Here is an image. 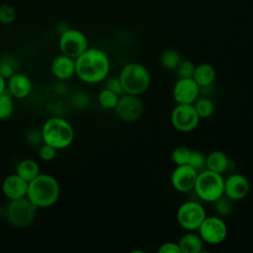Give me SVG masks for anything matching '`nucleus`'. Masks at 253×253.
Returning a JSON list of instances; mask_svg holds the SVG:
<instances>
[{"instance_id":"nucleus-1","label":"nucleus","mask_w":253,"mask_h":253,"mask_svg":"<svg viewBox=\"0 0 253 253\" xmlns=\"http://www.w3.org/2000/svg\"><path fill=\"white\" fill-rule=\"evenodd\" d=\"M111 62L108 54L99 47H88L75 58V75L86 84L104 82L109 76Z\"/></svg>"},{"instance_id":"nucleus-2","label":"nucleus","mask_w":253,"mask_h":253,"mask_svg":"<svg viewBox=\"0 0 253 253\" xmlns=\"http://www.w3.org/2000/svg\"><path fill=\"white\" fill-rule=\"evenodd\" d=\"M26 197L37 209L52 207L60 197V185L52 175L40 173L28 183Z\"/></svg>"},{"instance_id":"nucleus-3","label":"nucleus","mask_w":253,"mask_h":253,"mask_svg":"<svg viewBox=\"0 0 253 253\" xmlns=\"http://www.w3.org/2000/svg\"><path fill=\"white\" fill-rule=\"evenodd\" d=\"M41 138L57 150L70 146L74 139V129L72 125L61 117H51L47 119L41 129Z\"/></svg>"},{"instance_id":"nucleus-4","label":"nucleus","mask_w":253,"mask_h":253,"mask_svg":"<svg viewBox=\"0 0 253 253\" xmlns=\"http://www.w3.org/2000/svg\"><path fill=\"white\" fill-rule=\"evenodd\" d=\"M124 94L139 96L149 87L151 75L145 65L139 62H129L123 66L118 75Z\"/></svg>"},{"instance_id":"nucleus-5","label":"nucleus","mask_w":253,"mask_h":253,"mask_svg":"<svg viewBox=\"0 0 253 253\" xmlns=\"http://www.w3.org/2000/svg\"><path fill=\"white\" fill-rule=\"evenodd\" d=\"M224 178L222 174L203 169L198 172L194 192L203 202L213 203L223 195Z\"/></svg>"},{"instance_id":"nucleus-6","label":"nucleus","mask_w":253,"mask_h":253,"mask_svg":"<svg viewBox=\"0 0 253 253\" xmlns=\"http://www.w3.org/2000/svg\"><path fill=\"white\" fill-rule=\"evenodd\" d=\"M37 210L38 209L27 199V197H25L9 201L6 207L5 215L11 225L18 228H24L32 224Z\"/></svg>"},{"instance_id":"nucleus-7","label":"nucleus","mask_w":253,"mask_h":253,"mask_svg":"<svg viewBox=\"0 0 253 253\" xmlns=\"http://www.w3.org/2000/svg\"><path fill=\"white\" fill-rule=\"evenodd\" d=\"M206 216L204 206L193 200L182 203L176 213L178 224L186 231H197Z\"/></svg>"},{"instance_id":"nucleus-8","label":"nucleus","mask_w":253,"mask_h":253,"mask_svg":"<svg viewBox=\"0 0 253 253\" xmlns=\"http://www.w3.org/2000/svg\"><path fill=\"white\" fill-rule=\"evenodd\" d=\"M58 47L62 54L75 59L89 47V42L83 32L77 29H66L60 34Z\"/></svg>"},{"instance_id":"nucleus-9","label":"nucleus","mask_w":253,"mask_h":253,"mask_svg":"<svg viewBox=\"0 0 253 253\" xmlns=\"http://www.w3.org/2000/svg\"><path fill=\"white\" fill-rule=\"evenodd\" d=\"M197 231L205 243L218 245L227 237L228 228L223 218L215 214L207 215Z\"/></svg>"},{"instance_id":"nucleus-10","label":"nucleus","mask_w":253,"mask_h":253,"mask_svg":"<svg viewBox=\"0 0 253 253\" xmlns=\"http://www.w3.org/2000/svg\"><path fill=\"white\" fill-rule=\"evenodd\" d=\"M170 121L173 127L180 132H191L201 121L193 104H176L171 111Z\"/></svg>"},{"instance_id":"nucleus-11","label":"nucleus","mask_w":253,"mask_h":253,"mask_svg":"<svg viewBox=\"0 0 253 253\" xmlns=\"http://www.w3.org/2000/svg\"><path fill=\"white\" fill-rule=\"evenodd\" d=\"M114 110L120 120L126 123H132L141 117L143 113V104L136 95L122 94Z\"/></svg>"},{"instance_id":"nucleus-12","label":"nucleus","mask_w":253,"mask_h":253,"mask_svg":"<svg viewBox=\"0 0 253 253\" xmlns=\"http://www.w3.org/2000/svg\"><path fill=\"white\" fill-rule=\"evenodd\" d=\"M198 172L188 164L176 165L171 173V185L180 193H189L194 190Z\"/></svg>"},{"instance_id":"nucleus-13","label":"nucleus","mask_w":253,"mask_h":253,"mask_svg":"<svg viewBox=\"0 0 253 253\" xmlns=\"http://www.w3.org/2000/svg\"><path fill=\"white\" fill-rule=\"evenodd\" d=\"M173 99L176 104H193L201 95L200 86L191 78H179L172 91Z\"/></svg>"},{"instance_id":"nucleus-14","label":"nucleus","mask_w":253,"mask_h":253,"mask_svg":"<svg viewBox=\"0 0 253 253\" xmlns=\"http://www.w3.org/2000/svg\"><path fill=\"white\" fill-rule=\"evenodd\" d=\"M250 192L249 180L240 173H234L224 179L223 195L233 202L243 200Z\"/></svg>"},{"instance_id":"nucleus-15","label":"nucleus","mask_w":253,"mask_h":253,"mask_svg":"<svg viewBox=\"0 0 253 253\" xmlns=\"http://www.w3.org/2000/svg\"><path fill=\"white\" fill-rule=\"evenodd\" d=\"M33 90V83L30 77L21 72H15L7 79V91L14 99H25Z\"/></svg>"},{"instance_id":"nucleus-16","label":"nucleus","mask_w":253,"mask_h":253,"mask_svg":"<svg viewBox=\"0 0 253 253\" xmlns=\"http://www.w3.org/2000/svg\"><path fill=\"white\" fill-rule=\"evenodd\" d=\"M28 183L18 174H10L2 182V193L9 201L25 198L27 196Z\"/></svg>"},{"instance_id":"nucleus-17","label":"nucleus","mask_w":253,"mask_h":253,"mask_svg":"<svg viewBox=\"0 0 253 253\" xmlns=\"http://www.w3.org/2000/svg\"><path fill=\"white\" fill-rule=\"evenodd\" d=\"M51 74L59 80H68L75 75V59L65 54L55 56L50 63Z\"/></svg>"},{"instance_id":"nucleus-18","label":"nucleus","mask_w":253,"mask_h":253,"mask_svg":"<svg viewBox=\"0 0 253 253\" xmlns=\"http://www.w3.org/2000/svg\"><path fill=\"white\" fill-rule=\"evenodd\" d=\"M178 244L182 253H201L205 242L198 231H186L179 239Z\"/></svg>"},{"instance_id":"nucleus-19","label":"nucleus","mask_w":253,"mask_h":253,"mask_svg":"<svg viewBox=\"0 0 253 253\" xmlns=\"http://www.w3.org/2000/svg\"><path fill=\"white\" fill-rule=\"evenodd\" d=\"M230 166V160L228 156L221 150H213L206 156L205 169L213 171L215 173L223 174Z\"/></svg>"},{"instance_id":"nucleus-20","label":"nucleus","mask_w":253,"mask_h":253,"mask_svg":"<svg viewBox=\"0 0 253 253\" xmlns=\"http://www.w3.org/2000/svg\"><path fill=\"white\" fill-rule=\"evenodd\" d=\"M196 83L202 87L212 85L216 78V71L210 63H200L195 66L194 74L192 77Z\"/></svg>"},{"instance_id":"nucleus-21","label":"nucleus","mask_w":253,"mask_h":253,"mask_svg":"<svg viewBox=\"0 0 253 253\" xmlns=\"http://www.w3.org/2000/svg\"><path fill=\"white\" fill-rule=\"evenodd\" d=\"M41 173L40 166L34 159L26 158L21 160L16 166V174L27 182L32 181Z\"/></svg>"},{"instance_id":"nucleus-22","label":"nucleus","mask_w":253,"mask_h":253,"mask_svg":"<svg viewBox=\"0 0 253 253\" xmlns=\"http://www.w3.org/2000/svg\"><path fill=\"white\" fill-rule=\"evenodd\" d=\"M193 105L201 120L211 118L215 111L214 103L209 96H199Z\"/></svg>"},{"instance_id":"nucleus-23","label":"nucleus","mask_w":253,"mask_h":253,"mask_svg":"<svg viewBox=\"0 0 253 253\" xmlns=\"http://www.w3.org/2000/svg\"><path fill=\"white\" fill-rule=\"evenodd\" d=\"M181 60V54L175 48H167L163 50L159 56L160 64L168 70L176 69Z\"/></svg>"},{"instance_id":"nucleus-24","label":"nucleus","mask_w":253,"mask_h":253,"mask_svg":"<svg viewBox=\"0 0 253 253\" xmlns=\"http://www.w3.org/2000/svg\"><path fill=\"white\" fill-rule=\"evenodd\" d=\"M120 96L121 95H119L107 88H103L98 95V103L104 109L114 110L119 102Z\"/></svg>"},{"instance_id":"nucleus-25","label":"nucleus","mask_w":253,"mask_h":253,"mask_svg":"<svg viewBox=\"0 0 253 253\" xmlns=\"http://www.w3.org/2000/svg\"><path fill=\"white\" fill-rule=\"evenodd\" d=\"M14 98L6 90L0 94V121L8 120L14 112Z\"/></svg>"},{"instance_id":"nucleus-26","label":"nucleus","mask_w":253,"mask_h":253,"mask_svg":"<svg viewBox=\"0 0 253 253\" xmlns=\"http://www.w3.org/2000/svg\"><path fill=\"white\" fill-rule=\"evenodd\" d=\"M213 211L218 216H227L233 211V201L222 195L213 203Z\"/></svg>"},{"instance_id":"nucleus-27","label":"nucleus","mask_w":253,"mask_h":253,"mask_svg":"<svg viewBox=\"0 0 253 253\" xmlns=\"http://www.w3.org/2000/svg\"><path fill=\"white\" fill-rule=\"evenodd\" d=\"M192 149H190L187 146H177L172 150L171 153V158L172 161L174 162L175 165H183V164H188L190 155H191Z\"/></svg>"},{"instance_id":"nucleus-28","label":"nucleus","mask_w":253,"mask_h":253,"mask_svg":"<svg viewBox=\"0 0 253 253\" xmlns=\"http://www.w3.org/2000/svg\"><path fill=\"white\" fill-rule=\"evenodd\" d=\"M196 64L188 59H182L179 65L176 67L177 75L179 78H191L193 77Z\"/></svg>"},{"instance_id":"nucleus-29","label":"nucleus","mask_w":253,"mask_h":253,"mask_svg":"<svg viewBox=\"0 0 253 253\" xmlns=\"http://www.w3.org/2000/svg\"><path fill=\"white\" fill-rule=\"evenodd\" d=\"M16 19V10L10 4H2L0 6V23L9 25Z\"/></svg>"},{"instance_id":"nucleus-30","label":"nucleus","mask_w":253,"mask_h":253,"mask_svg":"<svg viewBox=\"0 0 253 253\" xmlns=\"http://www.w3.org/2000/svg\"><path fill=\"white\" fill-rule=\"evenodd\" d=\"M188 165H190L197 171H201L206 167V156L199 150H192Z\"/></svg>"},{"instance_id":"nucleus-31","label":"nucleus","mask_w":253,"mask_h":253,"mask_svg":"<svg viewBox=\"0 0 253 253\" xmlns=\"http://www.w3.org/2000/svg\"><path fill=\"white\" fill-rule=\"evenodd\" d=\"M104 88H107L119 95L124 94L123 87L118 76H108L104 80Z\"/></svg>"},{"instance_id":"nucleus-32","label":"nucleus","mask_w":253,"mask_h":253,"mask_svg":"<svg viewBox=\"0 0 253 253\" xmlns=\"http://www.w3.org/2000/svg\"><path fill=\"white\" fill-rule=\"evenodd\" d=\"M56 152H57V149H55L54 147H52L46 143H43V142L39 148V156L43 161L53 160L56 156Z\"/></svg>"},{"instance_id":"nucleus-33","label":"nucleus","mask_w":253,"mask_h":253,"mask_svg":"<svg viewBox=\"0 0 253 253\" xmlns=\"http://www.w3.org/2000/svg\"><path fill=\"white\" fill-rule=\"evenodd\" d=\"M158 253H182L178 242L166 241L162 243L158 248Z\"/></svg>"},{"instance_id":"nucleus-34","label":"nucleus","mask_w":253,"mask_h":253,"mask_svg":"<svg viewBox=\"0 0 253 253\" xmlns=\"http://www.w3.org/2000/svg\"><path fill=\"white\" fill-rule=\"evenodd\" d=\"M15 73V69L14 67L8 63V62H4L2 64H0V74L7 80L11 75H13Z\"/></svg>"},{"instance_id":"nucleus-35","label":"nucleus","mask_w":253,"mask_h":253,"mask_svg":"<svg viewBox=\"0 0 253 253\" xmlns=\"http://www.w3.org/2000/svg\"><path fill=\"white\" fill-rule=\"evenodd\" d=\"M7 90V80L0 74V94Z\"/></svg>"}]
</instances>
